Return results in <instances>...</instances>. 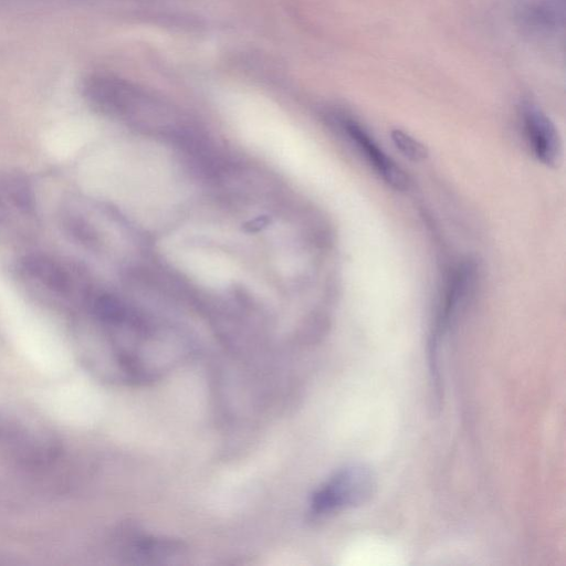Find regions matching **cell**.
I'll return each instance as SVG.
<instances>
[{"mask_svg":"<svg viewBox=\"0 0 566 566\" xmlns=\"http://www.w3.org/2000/svg\"><path fill=\"white\" fill-rule=\"evenodd\" d=\"M345 128L350 139L374 167L377 174L391 187L403 190L408 186V177L396 163L377 145L371 136L356 122L346 120Z\"/></svg>","mask_w":566,"mask_h":566,"instance_id":"3957f363","label":"cell"},{"mask_svg":"<svg viewBox=\"0 0 566 566\" xmlns=\"http://www.w3.org/2000/svg\"><path fill=\"white\" fill-rule=\"evenodd\" d=\"M376 490V478L365 465H350L336 472L313 495L312 512L329 514L367 502Z\"/></svg>","mask_w":566,"mask_h":566,"instance_id":"6da1fadb","label":"cell"},{"mask_svg":"<svg viewBox=\"0 0 566 566\" xmlns=\"http://www.w3.org/2000/svg\"><path fill=\"white\" fill-rule=\"evenodd\" d=\"M6 192L11 202L22 212L32 213L34 196L29 181L19 174H11L4 180Z\"/></svg>","mask_w":566,"mask_h":566,"instance_id":"5b68a950","label":"cell"},{"mask_svg":"<svg viewBox=\"0 0 566 566\" xmlns=\"http://www.w3.org/2000/svg\"><path fill=\"white\" fill-rule=\"evenodd\" d=\"M390 138L396 148L408 159L421 161L428 157L427 147L403 130L392 129Z\"/></svg>","mask_w":566,"mask_h":566,"instance_id":"8992f818","label":"cell"},{"mask_svg":"<svg viewBox=\"0 0 566 566\" xmlns=\"http://www.w3.org/2000/svg\"><path fill=\"white\" fill-rule=\"evenodd\" d=\"M526 137L535 157L546 166H554L560 154V142L551 119L537 107L528 105L523 111Z\"/></svg>","mask_w":566,"mask_h":566,"instance_id":"7a4b0ae2","label":"cell"},{"mask_svg":"<svg viewBox=\"0 0 566 566\" xmlns=\"http://www.w3.org/2000/svg\"><path fill=\"white\" fill-rule=\"evenodd\" d=\"M23 273L53 292L64 293L70 289V276L65 269L51 258L30 254L21 260Z\"/></svg>","mask_w":566,"mask_h":566,"instance_id":"277c9868","label":"cell"}]
</instances>
